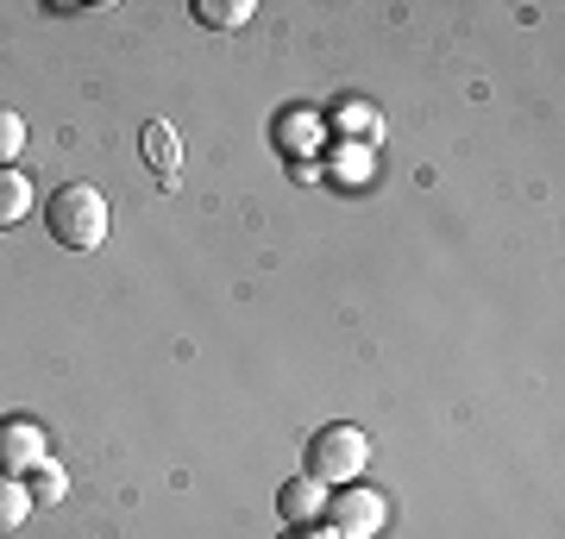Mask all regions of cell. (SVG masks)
Listing matches in <instances>:
<instances>
[{
    "mask_svg": "<svg viewBox=\"0 0 565 539\" xmlns=\"http://www.w3.org/2000/svg\"><path fill=\"white\" fill-rule=\"evenodd\" d=\"M44 226H51V239H57L63 251H102V239H107V201H102V188H88V182L57 188L51 207H44Z\"/></svg>",
    "mask_w": 565,
    "mask_h": 539,
    "instance_id": "6da1fadb",
    "label": "cell"
},
{
    "mask_svg": "<svg viewBox=\"0 0 565 539\" xmlns=\"http://www.w3.org/2000/svg\"><path fill=\"white\" fill-rule=\"evenodd\" d=\"M371 459V440H364L359 427H321L315 440H308V471L315 483H352Z\"/></svg>",
    "mask_w": 565,
    "mask_h": 539,
    "instance_id": "7a4b0ae2",
    "label": "cell"
},
{
    "mask_svg": "<svg viewBox=\"0 0 565 539\" xmlns=\"http://www.w3.org/2000/svg\"><path fill=\"white\" fill-rule=\"evenodd\" d=\"M44 427L32 420H0V477H13V471H39L44 464Z\"/></svg>",
    "mask_w": 565,
    "mask_h": 539,
    "instance_id": "3957f363",
    "label": "cell"
},
{
    "mask_svg": "<svg viewBox=\"0 0 565 539\" xmlns=\"http://www.w3.org/2000/svg\"><path fill=\"white\" fill-rule=\"evenodd\" d=\"M327 515H333V527H340L345 539H364L371 527H377V520H384V508H377L371 496H359V489H352V496H333V508H327Z\"/></svg>",
    "mask_w": 565,
    "mask_h": 539,
    "instance_id": "277c9868",
    "label": "cell"
},
{
    "mask_svg": "<svg viewBox=\"0 0 565 539\" xmlns=\"http://www.w3.org/2000/svg\"><path fill=\"white\" fill-rule=\"evenodd\" d=\"M145 158L158 163L163 188H177V132H170L163 120H151V126H145Z\"/></svg>",
    "mask_w": 565,
    "mask_h": 539,
    "instance_id": "5b68a950",
    "label": "cell"
},
{
    "mask_svg": "<svg viewBox=\"0 0 565 539\" xmlns=\"http://www.w3.org/2000/svg\"><path fill=\"white\" fill-rule=\"evenodd\" d=\"M189 13H195L202 25H214V32H233V25L252 20V0H195Z\"/></svg>",
    "mask_w": 565,
    "mask_h": 539,
    "instance_id": "8992f818",
    "label": "cell"
},
{
    "mask_svg": "<svg viewBox=\"0 0 565 539\" xmlns=\"http://www.w3.org/2000/svg\"><path fill=\"white\" fill-rule=\"evenodd\" d=\"M282 515H289V520H315V515H321V483H315V477H296V483H282Z\"/></svg>",
    "mask_w": 565,
    "mask_h": 539,
    "instance_id": "52a82bcc",
    "label": "cell"
},
{
    "mask_svg": "<svg viewBox=\"0 0 565 539\" xmlns=\"http://www.w3.org/2000/svg\"><path fill=\"white\" fill-rule=\"evenodd\" d=\"M25 207H32V182L20 170H0V226H13Z\"/></svg>",
    "mask_w": 565,
    "mask_h": 539,
    "instance_id": "ba28073f",
    "label": "cell"
},
{
    "mask_svg": "<svg viewBox=\"0 0 565 539\" xmlns=\"http://www.w3.org/2000/svg\"><path fill=\"white\" fill-rule=\"evenodd\" d=\"M25 515H32V489H25L20 477H0V533L20 527Z\"/></svg>",
    "mask_w": 565,
    "mask_h": 539,
    "instance_id": "9c48e42d",
    "label": "cell"
},
{
    "mask_svg": "<svg viewBox=\"0 0 565 539\" xmlns=\"http://www.w3.org/2000/svg\"><path fill=\"white\" fill-rule=\"evenodd\" d=\"M20 144H25V120L0 107V163H7V158H20Z\"/></svg>",
    "mask_w": 565,
    "mask_h": 539,
    "instance_id": "30bf717a",
    "label": "cell"
},
{
    "mask_svg": "<svg viewBox=\"0 0 565 539\" xmlns=\"http://www.w3.org/2000/svg\"><path fill=\"white\" fill-rule=\"evenodd\" d=\"M63 496V471L57 464H39V471H32V502H57Z\"/></svg>",
    "mask_w": 565,
    "mask_h": 539,
    "instance_id": "8fae6325",
    "label": "cell"
}]
</instances>
